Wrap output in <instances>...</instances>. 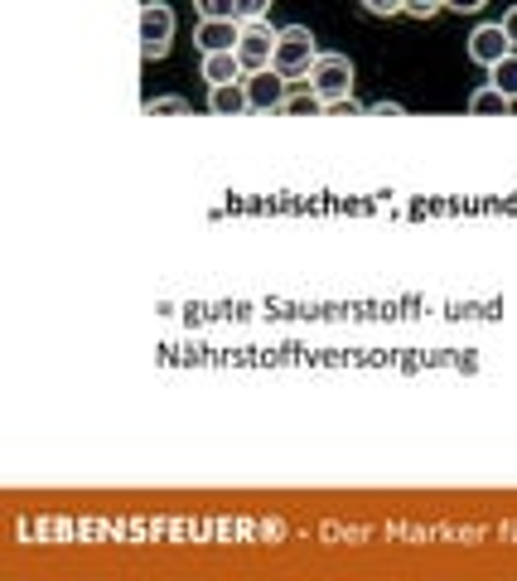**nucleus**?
Here are the masks:
<instances>
[{
  "label": "nucleus",
  "mask_w": 517,
  "mask_h": 581,
  "mask_svg": "<svg viewBox=\"0 0 517 581\" xmlns=\"http://www.w3.org/2000/svg\"><path fill=\"white\" fill-rule=\"evenodd\" d=\"M305 83L314 88V98H320L324 107H344V102H354V58L320 54L310 64V78H305Z\"/></svg>",
  "instance_id": "1"
},
{
  "label": "nucleus",
  "mask_w": 517,
  "mask_h": 581,
  "mask_svg": "<svg viewBox=\"0 0 517 581\" xmlns=\"http://www.w3.org/2000/svg\"><path fill=\"white\" fill-rule=\"evenodd\" d=\"M314 58H320V44H314L310 30H305V25H286V30H280V39H276V64H272L276 73L305 78Z\"/></svg>",
  "instance_id": "2"
},
{
  "label": "nucleus",
  "mask_w": 517,
  "mask_h": 581,
  "mask_svg": "<svg viewBox=\"0 0 517 581\" xmlns=\"http://www.w3.org/2000/svg\"><path fill=\"white\" fill-rule=\"evenodd\" d=\"M174 39V10L170 5H140V54L146 58H164Z\"/></svg>",
  "instance_id": "3"
},
{
  "label": "nucleus",
  "mask_w": 517,
  "mask_h": 581,
  "mask_svg": "<svg viewBox=\"0 0 517 581\" xmlns=\"http://www.w3.org/2000/svg\"><path fill=\"white\" fill-rule=\"evenodd\" d=\"M276 39L280 30H266L262 20H252V25H242V39H238V58L246 73H262V68L276 64Z\"/></svg>",
  "instance_id": "4"
},
{
  "label": "nucleus",
  "mask_w": 517,
  "mask_h": 581,
  "mask_svg": "<svg viewBox=\"0 0 517 581\" xmlns=\"http://www.w3.org/2000/svg\"><path fill=\"white\" fill-rule=\"evenodd\" d=\"M242 83H246V98H252V112H280V107H286V92H290L286 83H290V78L276 73V68L246 73Z\"/></svg>",
  "instance_id": "5"
},
{
  "label": "nucleus",
  "mask_w": 517,
  "mask_h": 581,
  "mask_svg": "<svg viewBox=\"0 0 517 581\" xmlns=\"http://www.w3.org/2000/svg\"><path fill=\"white\" fill-rule=\"evenodd\" d=\"M508 54H513V39H508V30H503V20L498 25H479L474 34H469V58H474L479 68L503 64Z\"/></svg>",
  "instance_id": "6"
},
{
  "label": "nucleus",
  "mask_w": 517,
  "mask_h": 581,
  "mask_svg": "<svg viewBox=\"0 0 517 581\" xmlns=\"http://www.w3.org/2000/svg\"><path fill=\"white\" fill-rule=\"evenodd\" d=\"M194 39L204 54H228V49H238V39H242V20H204Z\"/></svg>",
  "instance_id": "7"
},
{
  "label": "nucleus",
  "mask_w": 517,
  "mask_h": 581,
  "mask_svg": "<svg viewBox=\"0 0 517 581\" xmlns=\"http://www.w3.org/2000/svg\"><path fill=\"white\" fill-rule=\"evenodd\" d=\"M208 112H214V116H242V112H252L246 83H218L214 92H208Z\"/></svg>",
  "instance_id": "8"
},
{
  "label": "nucleus",
  "mask_w": 517,
  "mask_h": 581,
  "mask_svg": "<svg viewBox=\"0 0 517 581\" xmlns=\"http://www.w3.org/2000/svg\"><path fill=\"white\" fill-rule=\"evenodd\" d=\"M242 58L238 49H228V54H204V78H208V88H218V83H242Z\"/></svg>",
  "instance_id": "9"
},
{
  "label": "nucleus",
  "mask_w": 517,
  "mask_h": 581,
  "mask_svg": "<svg viewBox=\"0 0 517 581\" xmlns=\"http://www.w3.org/2000/svg\"><path fill=\"white\" fill-rule=\"evenodd\" d=\"M508 107H513V98H503V92L498 88H479L474 92V98H469V112H474V116H489V112H498V116H508Z\"/></svg>",
  "instance_id": "10"
},
{
  "label": "nucleus",
  "mask_w": 517,
  "mask_h": 581,
  "mask_svg": "<svg viewBox=\"0 0 517 581\" xmlns=\"http://www.w3.org/2000/svg\"><path fill=\"white\" fill-rule=\"evenodd\" d=\"M489 73H493V88H498L503 98H513V102H517V54H508L503 64H493Z\"/></svg>",
  "instance_id": "11"
},
{
  "label": "nucleus",
  "mask_w": 517,
  "mask_h": 581,
  "mask_svg": "<svg viewBox=\"0 0 517 581\" xmlns=\"http://www.w3.org/2000/svg\"><path fill=\"white\" fill-rule=\"evenodd\" d=\"M204 20H238V0H194Z\"/></svg>",
  "instance_id": "12"
},
{
  "label": "nucleus",
  "mask_w": 517,
  "mask_h": 581,
  "mask_svg": "<svg viewBox=\"0 0 517 581\" xmlns=\"http://www.w3.org/2000/svg\"><path fill=\"white\" fill-rule=\"evenodd\" d=\"M320 107H324V102L314 98L310 83H305V88H296V92H286V107H280V112H320Z\"/></svg>",
  "instance_id": "13"
},
{
  "label": "nucleus",
  "mask_w": 517,
  "mask_h": 581,
  "mask_svg": "<svg viewBox=\"0 0 517 581\" xmlns=\"http://www.w3.org/2000/svg\"><path fill=\"white\" fill-rule=\"evenodd\" d=\"M146 112H150V116H170V112H189V102H184V98H150V102H146Z\"/></svg>",
  "instance_id": "14"
},
{
  "label": "nucleus",
  "mask_w": 517,
  "mask_h": 581,
  "mask_svg": "<svg viewBox=\"0 0 517 581\" xmlns=\"http://www.w3.org/2000/svg\"><path fill=\"white\" fill-rule=\"evenodd\" d=\"M266 10H272V0H238V20H242V25H252V20H262Z\"/></svg>",
  "instance_id": "15"
},
{
  "label": "nucleus",
  "mask_w": 517,
  "mask_h": 581,
  "mask_svg": "<svg viewBox=\"0 0 517 581\" xmlns=\"http://www.w3.org/2000/svg\"><path fill=\"white\" fill-rule=\"evenodd\" d=\"M440 10H445V0H406V15H416V20H430Z\"/></svg>",
  "instance_id": "16"
},
{
  "label": "nucleus",
  "mask_w": 517,
  "mask_h": 581,
  "mask_svg": "<svg viewBox=\"0 0 517 581\" xmlns=\"http://www.w3.org/2000/svg\"><path fill=\"white\" fill-rule=\"evenodd\" d=\"M363 5H368L372 15H402L406 0H363Z\"/></svg>",
  "instance_id": "17"
},
{
  "label": "nucleus",
  "mask_w": 517,
  "mask_h": 581,
  "mask_svg": "<svg viewBox=\"0 0 517 581\" xmlns=\"http://www.w3.org/2000/svg\"><path fill=\"white\" fill-rule=\"evenodd\" d=\"M489 0H445V10H460V15H474V10H484Z\"/></svg>",
  "instance_id": "18"
},
{
  "label": "nucleus",
  "mask_w": 517,
  "mask_h": 581,
  "mask_svg": "<svg viewBox=\"0 0 517 581\" xmlns=\"http://www.w3.org/2000/svg\"><path fill=\"white\" fill-rule=\"evenodd\" d=\"M368 112H372V116H402V107H397V102H372Z\"/></svg>",
  "instance_id": "19"
},
{
  "label": "nucleus",
  "mask_w": 517,
  "mask_h": 581,
  "mask_svg": "<svg viewBox=\"0 0 517 581\" xmlns=\"http://www.w3.org/2000/svg\"><path fill=\"white\" fill-rule=\"evenodd\" d=\"M503 30H508V39L517 44V5L508 10V15H503Z\"/></svg>",
  "instance_id": "20"
}]
</instances>
